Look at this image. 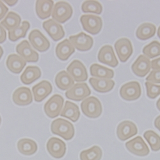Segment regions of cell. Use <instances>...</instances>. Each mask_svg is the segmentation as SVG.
<instances>
[{
  "label": "cell",
  "mask_w": 160,
  "mask_h": 160,
  "mask_svg": "<svg viewBox=\"0 0 160 160\" xmlns=\"http://www.w3.org/2000/svg\"><path fill=\"white\" fill-rule=\"evenodd\" d=\"M1 122H2V118H1V116H0V124H1Z\"/></svg>",
  "instance_id": "cell-47"
},
{
  "label": "cell",
  "mask_w": 160,
  "mask_h": 160,
  "mask_svg": "<svg viewBox=\"0 0 160 160\" xmlns=\"http://www.w3.org/2000/svg\"><path fill=\"white\" fill-rule=\"evenodd\" d=\"M157 37L160 38V26L159 27L158 30H157Z\"/></svg>",
  "instance_id": "cell-46"
},
{
  "label": "cell",
  "mask_w": 160,
  "mask_h": 160,
  "mask_svg": "<svg viewBox=\"0 0 160 160\" xmlns=\"http://www.w3.org/2000/svg\"><path fill=\"white\" fill-rule=\"evenodd\" d=\"M154 126L160 132V116H157L154 120Z\"/></svg>",
  "instance_id": "cell-42"
},
{
  "label": "cell",
  "mask_w": 160,
  "mask_h": 160,
  "mask_svg": "<svg viewBox=\"0 0 160 160\" xmlns=\"http://www.w3.org/2000/svg\"><path fill=\"white\" fill-rule=\"evenodd\" d=\"M6 65L7 68L13 73H20L26 65V62L19 56L12 54L7 58Z\"/></svg>",
  "instance_id": "cell-23"
},
{
  "label": "cell",
  "mask_w": 160,
  "mask_h": 160,
  "mask_svg": "<svg viewBox=\"0 0 160 160\" xmlns=\"http://www.w3.org/2000/svg\"><path fill=\"white\" fill-rule=\"evenodd\" d=\"M143 53L149 59H152L160 55V43L153 41L143 47Z\"/></svg>",
  "instance_id": "cell-35"
},
{
  "label": "cell",
  "mask_w": 160,
  "mask_h": 160,
  "mask_svg": "<svg viewBox=\"0 0 160 160\" xmlns=\"http://www.w3.org/2000/svg\"><path fill=\"white\" fill-rule=\"evenodd\" d=\"M13 102L18 105L26 106L33 102L31 90L28 88L21 87L16 89L12 95Z\"/></svg>",
  "instance_id": "cell-19"
},
{
  "label": "cell",
  "mask_w": 160,
  "mask_h": 160,
  "mask_svg": "<svg viewBox=\"0 0 160 160\" xmlns=\"http://www.w3.org/2000/svg\"><path fill=\"white\" fill-rule=\"evenodd\" d=\"M21 22V18L18 13L9 12L5 19L1 22V25L8 31H10L19 27Z\"/></svg>",
  "instance_id": "cell-31"
},
{
  "label": "cell",
  "mask_w": 160,
  "mask_h": 160,
  "mask_svg": "<svg viewBox=\"0 0 160 160\" xmlns=\"http://www.w3.org/2000/svg\"><path fill=\"white\" fill-rule=\"evenodd\" d=\"M67 73L71 76L74 81L82 82L88 78V73L85 65L79 60H74L67 68Z\"/></svg>",
  "instance_id": "cell-7"
},
{
  "label": "cell",
  "mask_w": 160,
  "mask_h": 160,
  "mask_svg": "<svg viewBox=\"0 0 160 160\" xmlns=\"http://www.w3.org/2000/svg\"><path fill=\"white\" fill-rule=\"evenodd\" d=\"M156 107H157V109L160 111V98L158 99V100L156 102Z\"/></svg>",
  "instance_id": "cell-44"
},
{
  "label": "cell",
  "mask_w": 160,
  "mask_h": 160,
  "mask_svg": "<svg viewBox=\"0 0 160 160\" xmlns=\"http://www.w3.org/2000/svg\"><path fill=\"white\" fill-rule=\"evenodd\" d=\"M83 28L88 33L95 35L98 34L103 27L102 19L93 15H83L80 18Z\"/></svg>",
  "instance_id": "cell-4"
},
{
  "label": "cell",
  "mask_w": 160,
  "mask_h": 160,
  "mask_svg": "<svg viewBox=\"0 0 160 160\" xmlns=\"http://www.w3.org/2000/svg\"><path fill=\"white\" fill-rule=\"evenodd\" d=\"M143 137L153 151L160 150V136L152 130H148L143 134Z\"/></svg>",
  "instance_id": "cell-34"
},
{
  "label": "cell",
  "mask_w": 160,
  "mask_h": 160,
  "mask_svg": "<svg viewBox=\"0 0 160 160\" xmlns=\"http://www.w3.org/2000/svg\"><path fill=\"white\" fill-rule=\"evenodd\" d=\"M82 10L84 13L101 14L103 12V6L98 1H85L82 4Z\"/></svg>",
  "instance_id": "cell-36"
},
{
  "label": "cell",
  "mask_w": 160,
  "mask_h": 160,
  "mask_svg": "<svg viewBox=\"0 0 160 160\" xmlns=\"http://www.w3.org/2000/svg\"><path fill=\"white\" fill-rule=\"evenodd\" d=\"M53 1L50 0H39L36 2L35 10L38 17L41 19L49 18L53 12Z\"/></svg>",
  "instance_id": "cell-24"
},
{
  "label": "cell",
  "mask_w": 160,
  "mask_h": 160,
  "mask_svg": "<svg viewBox=\"0 0 160 160\" xmlns=\"http://www.w3.org/2000/svg\"><path fill=\"white\" fill-rule=\"evenodd\" d=\"M125 147L131 153L138 156H146L150 152L147 143L140 136L126 142Z\"/></svg>",
  "instance_id": "cell-10"
},
{
  "label": "cell",
  "mask_w": 160,
  "mask_h": 160,
  "mask_svg": "<svg viewBox=\"0 0 160 160\" xmlns=\"http://www.w3.org/2000/svg\"><path fill=\"white\" fill-rule=\"evenodd\" d=\"M8 11V8L7 6L3 3V2L0 1V21L5 17Z\"/></svg>",
  "instance_id": "cell-39"
},
{
  "label": "cell",
  "mask_w": 160,
  "mask_h": 160,
  "mask_svg": "<svg viewBox=\"0 0 160 160\" xmlns=\"http://www.w3.org/2000/svg\"><path fill=\"white\" fill-rule=\"evenodd\" d=\"M51 132L66 140L72 139L74 136V127L69 121L58 118L53 121L51 125Z\"/></svg>",
  "instance_id": "cell-1"
},
{
  "label": "cell",
  "mask_w": 160,
  "mask_h": 160,
  "mask_svg": "<svg viewBox=\"0 0 160 160\" xmlns=\"http://www.w3.org/2000/svg\"><path fill=\"white\" fill-rule=\"evenodd\" d=\"M69 41L76 49L82 52L89 51L93 46V40L92 37L83 32L69 37Z\"/></svg>",
  "instance_id": "cell-11"
},
{
  "label": "cell",
  "mask_w": 160,
  "mask_h": 160,
  "mask_svg": "<svg viewBox=\"0 0 160 160\" xmlns=\"http://www.w3.org/2000/svg\"><path fill=\"white\" fill-rule=\"evenodd\" d=\"M151 68L153 70H160V58L151 61Z\"/></svg>",
  "instance_id": "cell-41"
},
{
  "label": "cell",
  "mask_w": 160,
  "mask_h": 160,
  "mask_svg": "<svg viewBox=\"0 0 160 160\" xmlns=\"http://www.w3.org/2000/svg\"><path fill=\"white\" fill-rule=\"evenodd\" d=\"M156 26L152 23L145 22L141 24L136 31V37L141 40H147L155 35Z\"/></svg>",
  "instance_id": "cell-28"
},
{
  "label": "cell",
  "mask_w": 160,
  "mask_h": 160,
  "mask_svg": "<svg viewBox=\"0 0 160 160\" xmlns=\"http://www.w3.org/2000/svg\"><path fill=\"white\" fill-rule=\"evenodd\" d=\"M53 87L49 81H42L32 88L34 100L36 102H41L52 92Z\"/></svg>",
  "instance_id": "cell-20"
},
{
  "label": "cell",
  "mask_w": 160,
  "mask_h": 160,
  "mask_svg": "<svg viewBox=\"0 0 160 160\" xmlns=\"http://www.w3.org/2000/svg\"><path fill=\"white\" fill-rule=\"evenodd\" d=\"M89 83L93 89L101 93L108 92L114 89L115 82L111 79L90 78Z\"/></svg>",
  "instance_id": "cell-21"
},
{
  "label": "cell",
  "mask_w": 160,
  "mask_h": 160,
  "mask_svg": "<svg viewBox=\"0 0 160 160\" xmlns=\"http://www.w3.org/2000/svg\"><path fill=\"white\" fill-rule=\"evenodd\" d=\"M64 100L60 94H55L44 105V110L50 118H55L60 115Z\"/></svg>",
  "instance_id": "cell-5"
},
{
  "label": "cell",
  "mask_w": 160,
  "mask_h": 160,
  "mask_svg": "<svg viewBox=\"0 0 160 160\" xmlns=\"http://www.w3.org/2000/svg\"><path fill=\"white\" fill-rule=\"evenodd\" d=\"M55 52L59 59L66 61L75 52V48L68 39H65L57 45Z\"/></svg>",
  "instance_id": "cell-22"
},
{
  "label": "cell",
  "mask_w": 160,
  "mask_h": 160,
  "mask_svg": "<svg viewBox=\"0 0 160 160\" xmlns=\"http://www.w3.org/2000/svg\"><path fill=\"white\" fill-rule=\"evenodd\" d=\"M115 49L120 61L125 62L133 52V47L131 42L126 38L118 40L115 43Z\"/></svg>",
  "instance_id": "cell-12"
},
{
  "label": "cell",
  "mask_w": 160,
  "mask_h": 160,
  "mask_svg": "<svg viewBox=\"0 0 160 160\" xmlns=\"http://www.w3.org/2000/svg\"><path fill=\"white\" fill-rule=\"evenodd\" d=\"M141 93L140 84L136 81L127 82L122 86L120 89V97L127 101H133L138 99Z\"/></svg>",
  "instance_id": "cell-6"
},
{
  "label": "cell",
  "mask_w": 160,
  "mask_h": 160,
  "mask_svg": "<svg viewBox=\"0 0 160 160\" xmlns=\"http://www.w3.org/2000/svg\"><path fill=\"white\" fill-rule=\"evenodd\" d=\"M30 24L28 21H23L21 26L12 31H8V38L11 42H16L21 38H24L29 29Z\"/></svg>",
  "instance_id": "cell-32"
},
{
  "label": "cell",
  "mask_w": 160,
  "mask_h": 160,
  "mask_svg": "<svg viewBox=\"0 0 160 160\" xmlns=\"http://www.w3.org/2000/svg\"><path fill=\"white\" fill-rule=\"evenodd\" d=\"M55 84L57 88L62 91L69 90L74 85V81L65 70L61 71L55 77Z\"/></svg>",
  "instance_id": "cell-25"
},
{
  "label": "cell",
  "mask_w": 160,
  "mask_h": 160,
  "mask_svg": "<svg viewBox=\"0 0 160 160\" xmlns=\"http://www.w3.org/2000/svg\"><path fill=\"white\" fill-rule=\"evenodd\" d=\"M28 39L32 47L40 52L49 49L50 42L39 29L32 30L28 36Z\"/></svg>",
  "instance_id": "cell-8"
},
{
  "label": "cell",
  "mask_w": 160,
  "mask_h": 160,
  "mask_svg": "<svg viewBox=\"0 0 160 160\" xmlns=\"http://www.w3.org/2000/svg\"><path fill=\"white\" fill-rule=\"evenodd\" d=\"M44 29L55 42H58L65 36V31L61 25L53 19L44 21L42 24Z\"/></svg>",
  "instance_id": "cell-18"
},
{
  "label": "cell",
  "mask_w": 160,
  "mask_h": 160,
  "mask_svg": "<svg viewBox=\"0 0 160 160\" xmlns=\"http://www.w3.org/2000/svg\"><path fill=\"white\" fill-rule=\"evenodd\" d=\"M61 117L66 118L72 121V122H76L80 117V111L78 106L69 101H67L65 103L61 112L60 113Z\"/></svg>",
  "instance_id": "cell-27"
},
{
  "label": "cell",
  "mask_w": 160,
  "mask_h": 160,
  "mask_svg": "<svg viewBox=\"0 0 160 160\" xmlns=\"http://www.w3.org/2000/svg\"><path fill=\"white\" fill-rule=\"evenodd\" d=\"M147 82L160 84V70H152L146 78Z\"/></svg>",
  "instance_id": "cell-38"
},
{
  "label": "cell",
  "mask_w": 160,
  "mask_h": 160,
  "mask_svg": "<svg viewBox=\"0 0 160 160\" xmlns=\"http://www.w3.org/2000/svg\"><path fill=\"white\" fill-rule=\"evenodd\" d=\"M98 59L99 62L113 68L116 67L119 65L113 47L109 45H104L101 48L98 53Z\"/></svg>",
  "instance_id": "cell-16"
},
{
  "label": "cell",
  "mask_w": 160,
  "mask_h": 160,
  "mask_svg": "<svg viewBox=\"0 0 160 160\" xmlns=\"http://www.w3.org/2000/svg\"><path fill=\"white\" fill-rule=\"evenodd\" d=\"M91 94V91L86 83H77L66 92V97L70 100L79 102Z\"/></svg>",
  "instance_id": "cell-9"
},
{
  "label": "cell",
  "mask_w": 160,
  "mask_h": 160,
  "mask_svg": "<svg viewBox=\"0 0 160 160\" xmlns=\"http://www.w3.org/2000/svg\"><path fill=\"white\" fill-rule=\"evenodd\" d=\"M41 75V70L39 67L29 66L21 75V81L24 84L29 85L39 79Z\"/></svg>",
  "instance_id": "cell-26"
},
{
  "label": "cell",
  "mask_w": 160,
  "mask_h": 160,
  "mask_svg": "<svg viewBox=\"0 0 160 160\" xmlns=\"http://www.w3.org/2000/svg\"><path fill=\"white\" fill-rule=\"evenodd\" d=\"M18 149L21 154L30 156L37 152L38 148L34 140L29 138H22L18 142Z\"/></svg>",
  "instance_id": "cell-29"
},
{
  "label": "cell",
  "mask_w": 160,
  "mask_h": 160,
  "mask_svg": "<svg viewBox=\"0 0 160 160\" xmlns=\"http://www.w3.org/2000/svg\"><path fill=\"white\" fill-rule=\"evenodd\" d=\"M46 148L50 154L56 159L61 158L66 152V143L56 137H52L49 139Z\"/></svg>",
  "instance_id": "cell-14"
},
{
  "label": "cell",
  "mask_w": 160,
  "mask_h": 160,
  "mask_svg": "<svg viewBox=\"0 0 160 160\" xmlns=\"http://www.w3.org/2000/svg\"><path fill=\"white\" fill-rule=\"evenodd\" d=\"M3 54V48L0 46V59H1L2 56Z\"/></svg>",
  "instance_id": "cell-45"
},
{
  "label": "cell",
  "mask_w": 160,
  "mask_h": 160,
  "mask_svg": "<svg viewBox=\"0 0 160 160\" xmlns=\"http://www.w3.org/2000/svg\"><path fill=\"white\" fill-rule=\"evenodd\" d=\"M138 133L136 124L130 121H124L119 123L117 128V135L119 140L125 141Z\"/></svg>",
  "instance_id": "cell-15"
},
{
  "label": "cell",
  "mask_w": 160,
  "mask_h": 160,
  "mask_svg": "<svg viewBox=\"0 0 160 160\" xmlns=\"http://www.w3.org/2000/svg\"><path fill=\"white\" fill-rule=\"evenodd\" d=\"M151 69V61L146 56L140 55L131 66L133 72L139 77H146Z\"/></svg>",
  "instance_id": "cell-17"
},
{
  "label": "cell",
  "mask_w": 160,
  "mask_h": 160,
  "mask_svg": "<svg viewBox=\"0 0 160 160\" xmlns=\"http://www.w3.org/2000/svg\"><path fill=\"white\" fill-rule=\"evenodd\" d=\"M90 75L98 78L111 79L114 77V72L111 69L103 67L98 64H93L90 67Z\"/></svg>",
  "instance_id": "cell-30"
},
{
  "label": "cell",
  "mask_w": 160,
  "mask_h": 160,
  "mask_svg": "<svg viewBox=\"0 0 160 160\" xmlns=\"http://www.w3.org/2000/svg\"><path fill=\"white\" fill-rule=\"evenodd\" d=\"M7 39V33L5 28L0 24V43H3Z\"/></svg>",
  "instance_id": "cell-40"
},
{
  "label": "cell",
  "mask_w": 160,
  "mask_h": 160,
  "mask_svg": "<svg viewBox=\"0 0 160 160\" xmlns=\"http://www.w3.org/2000/svg\"><path fill=\"white\" fill-rule=\"evenodd\" d=\"M146 88L147 96L151 99H154L160 94V86L156 85L149 82H146Z\"/></svg>",
  "instance_id": "cell-37"
},
{
  "label": "cell",
  "mask_w": 160,
  "mask_h": 160,
  "mask_svg": "<svg viewBox=\"0 0 160 160\" xmlns=\"http://www.w3.org/2000/svg\"><path fill=\"white\" fill-rule=\"evenodd\" d=\"M5 3H6L8 6H10V7H13L14 6L16 3H18V1H7V0H5V1H4Z\"/></svg>",
  "instance_id": "cell-43"
},
{
  "label": "cell",
  "mask_w": 160,
  "mask_h": 160,
  "mask_svg": "<svg viewBox=\"0 0 160 160\" xmlns=\"http://www.w3.org/2000/svg\"><path fill=\"white\" fill-rule=\"evenodd\" d=\"M102 156V149L98 146L82 151L79 156L80 160H101Z\"/></svg>",
  "instance_id": "cell-33"
},
{
  "label": "cell",
  "mask_w": 160,
  "mask_h": 160,
  "mask_svg": "<svg viewBox=\"0 0 160 160\" xmlns=\"http://www.w3.org/2000/svg\"><path fill=\"white\" fill-rule=\"evenodd\" d=\"M73 9L66 2H58L53 7L52 12L53 19L59 23H64L71 19Z\"/></svg>",
  "instance_id": "cell-3"
},
{
  "label": "cell",
  "mask_w": 160,
  "mask_h": 160,
  "mask_svg": "<svg viewBox=\"0 0 160 160\" xmlns=\"http://www.w3.org/2000/svg\"><path fill=\"white\" fill-rule=\"evenodd\" d=\"M16 52L26 62H35L39 61V54L32 49L27 40H23L17 45Z\"/></svg>",
  "instance_id": "cell-13"
},
{
  "label": "cell",
  "mask_w": 160,
  "mask_h": 160,
  "mask_svg": "<svg viewBox=\"0 0 160 160\" xmlns=\"http://www.w3.org/2000/svg\"><path fill=\"white\" fill-rule=\"evenodd\" d=\"M81 108L85 116L92 119L99 118L103 112L101 103L95 97H90L85 99L81 104Z\"/></svg>",
  "instance_id": "cell-2"
}]
</instances>
